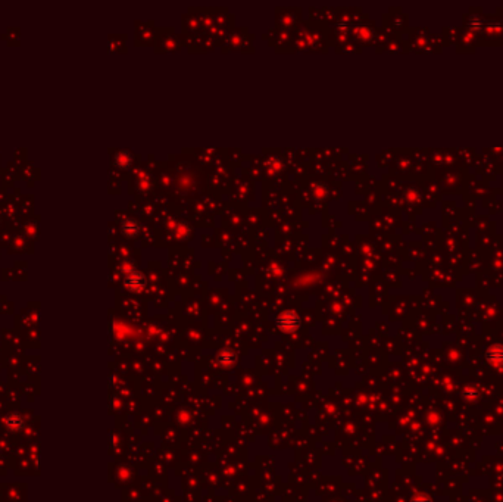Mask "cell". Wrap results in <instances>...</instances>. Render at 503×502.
<instances>
[{"instance_id":"4","label":"cell","mask_w":503,"mask_h":502,"mask_svg":"<svg viewBox=\"0 0 503 502\" xmlns=\"http://www.w3.org/2000/svg\"><path fill=\"white\" fill-rule=\"evenodd\" d=\"M218 361L221 365L224 367H230L234 361H236V355L231 352V351H222L219 355H218Z\"/></svg>"},{"instance_id":"3","label":"cell","mask_w":503,"mask_h":502,"mask_svg":"<svg viewBox=\"0 0 503 502\" xmlns=\"http://www.w3.org/2000/svg\"><path fill=\"white\" fill-rule=\"evenodd\" d=\"M121 230H122V233H124L127 237H134V236L138 234L140 227H138V223H137V221L128 220V221H125L124 224L121 225Z\"/></svg>"},{"instance_id":"1","label":"cell","mask_w":503,"mask_h":502,"mask_svg":"<svg viewBox=\"0 0 503 502\" xmlns=\"http://www.w3.org/2000/svg\"><path fill=\"white\" fill-rule=\"evenodd\" d=\"M277 326L286 333H293L299 329L300 326V318L297 317L296 312L293 311H284L283 314H280L277 318Z\"/></svg>"},{"instance_id":"2","label":"cell","mask_w":503,"mask_h":502,"mask_svg":"<svg viewBox=\"0 0 503 502\" xmlns=\"http://www.w3.org/2000/svg\"><path fill=\"white\" fill-rule=\"evenodd\" d=\"M125 286L130 289V290H140L143 286H145V276L142 273H137V271H132L131 274L128 277L125 278Z\"/></svg>"}]
</instances>
